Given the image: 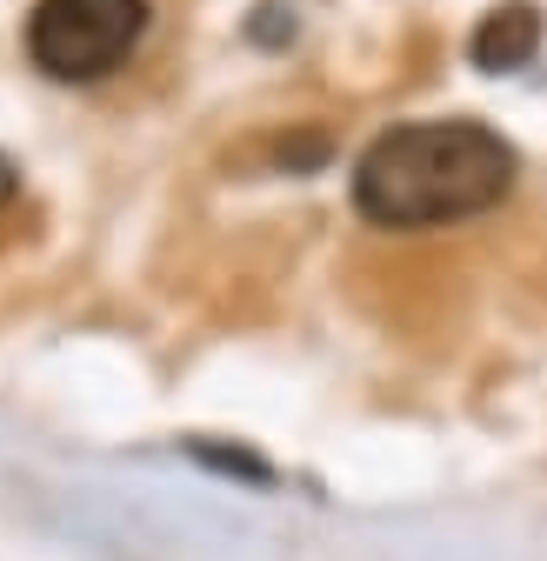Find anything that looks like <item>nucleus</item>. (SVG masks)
Here are the masks:
<instances>
[{
	"mask_svg": "<svg viewBox=\"0 0 547 561\" xmlns=\"http://www.w3.org/2000/svg\"><path fill=\"white\" fill-rule=\"evenodd\" d=\"M514 148L481 121H407L368 140L354 161V207L374 228H447L501 207Z\"/></svg>",
	"mask_w": 547,
	"mask_h": 561,
	"instance_id": "f257e3e1",
	"label": "nucleus"
},
{
	"mask_svg": "<svg viewBox=\"0 0 547 561\" xmlns=\"http://www.w3.org/2000/svg\"><path fill=\"white\" fill-rule=\"evenodd\" d=\"M148 0H34L27 60L47 81H101L141 47Z\"/></svg>",
	"mask_w": 547,
	"mask_h": 561,
	"instance_id": "f03ea898",
	"label": "nucleus"
},
{
	"mask_svg": "<svg viewBox=\"0 0 547 561\" xmlns=\"http://www.w3.org/2000/svg\"><path fill=\"white\" fill-rule=\"evenodd\" d=\"M467 54L481 75H514V67H527L540 54V14L521 8V0H508V8L481 14V27L467 34Z\"/></svg>",
	"mask_w": 547,
	"mask_h": 561,
	"instance_id": "7ed1b4c3",
	"label": "nucleus"
},
{
	"mask_svg": "<svg viewBox=\"0 0 547 561\" xmlns=\"http://www.w3.org/2000/svg\"><path fill=\"white\" fill-rule=\"evenodd\" d=\"M14 194H21V168H14V161H8V154H0V207H8V201H14Z\"/></svg>",
	"mask_w": 547,
	"mask_h": 561,
	"instance_id": "20e7f679",
	"label": "nucleus"
}]
</instances>
